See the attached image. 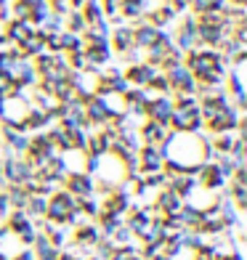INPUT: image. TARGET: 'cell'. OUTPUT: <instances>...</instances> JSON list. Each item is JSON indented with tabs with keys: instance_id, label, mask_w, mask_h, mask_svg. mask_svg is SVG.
Instances as JSON below:
<instances>
[{
	"instance_id": "9c48e42d",
	"label": "cell",
	"mask_w": 247,
	"mask_h": 260,
	"mask_svg": "<svg viewBox=\"0 0 247 260\" xmlns=\"http://www.w3.org/2000/svg\"><path fill=\"white\" fill-rule=\"evenodd\" d=\"M32 32H35V27L29 24V21H19V19H8L6 29H3V35L11 40V45H21Z\"/></svg>"
},
{
	"instance_id": "8fae6325",
	"label": "cell",
	"mask_w": 247,
	"mask_h": 260,
	"mask_svg": "<svg viewBox=\"0 0 247 260\" xmlns=\"http://www.w3.org/2000/svg\"><path fill=\"white\" fill-rule=\"evenodd\" d=\"M131 29H133V45H136V48H149V45L160 38V32H162V29H157L155 24H149V21L133 24Z\"/></svg>"
},
{
	"instance_id": "44dd1931",
	"label": "cell",
	"mask_w": 247,
	"mask_h": 260,
	"mask_svg": "<svg viewBox=\"0 0 247 260\" xmlns=\"http://www.w3.org/2000/svg\"><path fill=\"white\" fill-rule=\"evenodd\" d=\"M3 29H6V27H3V21H0V35H3Z\"/></svg>"
},
{
	"instance_id": "5bb4252c",
	"label": "cell",
	"mask_w": 247,
	"mask_h": 260,
	"mask_svg": "<svg viewBox=\"0 0 247 260\" xmlns=\"http://www.w3.org/2000/svg\"><path fill=\"white\" fill-rule=\"evenodd\" d=\"M64 24H67L69 32H75V35H82L88 29V21H85V16H82V11H69V14L64 16Z\"/></svg>"
},
{
	"instance_id": "8992f818",
	"label": "cell",
	"mask_w": 247,
	"mask_h": 260,
	"mask_svg": "<svg viewBox=\"0 0 247 260\" xmlns=\"http://www.w3.org/2000/svg\"><path fill=\"white\" fill-rule=\"evenodd\" d=\"M138 162H141V170H144V173H160L162 165H165V151H162V146H149V144H146L144 149H141Z\"/></svg>"
},
{
	"instance_id": "2e32d148",
	"label": "cell",
	"mask_w": 247,
	"mask_h": 260,
	"mask_svg": "<svg viewBox=\"0 0 247 260\" xmlns=\"http://www.w3.org/2000/svg\"><path fill=\"white\" fill-rule=\"evenodd\" d=\"M231 194H234L237 207H247V188H244V183H234L231 186Z\"/></svg>"
},
{
	"instance_id": "30bf717a",
	"label": "cell",
	"mask_w": 247,
	"mask_h": 260,
	"mask_svg": "<svg viewBox=\"0 0 247 260\" xmlns=\"http://www.w3.org/2000/svg\"><path fill=\"white\" fill-rule=\"evenodd\" d=\"M157 72H160L157 67H151L149 61H141V64H133L131 69H128L125 80H128V82H133V85H141V88H146L149 82H151V77H155Z\"/></svg>"
},
{
	"instance_id": "7a4b0ae2",
	"label": "cell",
	"mask_w": 247,
	"mask_h": 260,
	"mask_svg": "<svg viewBox=\"0 0 247 260\" xmlns=\"http://www.w3.org/2000/svg\"><path fill=\"white\" fill-rule=\"evenodd\" d=\"M32 178V165L19 159V157H8L3 162V181L8 183H24Z\"/></svg>"
},
{
	"instance_id": "9a60e30c",
	"label": "cell",
	"mask_w": 247,
	"mask_h": 260,
	"mask_svg": "<svg viewBox=\"0 0 247 260\" xmlns=\"http://www.w3.org/2000/svg\"><path fill=\"white\" fill-rule=\"evenodd\" d=\"M77 242H82V244L99 242V229H96V226H82V229L77 231Z\"/></svg>"
},
{
	"instance_id": "3957f363",
	"label": "cell",
	"mask_w": 247,
	"mask_h": 260,
	"mask_svg": "<svg viewBox=\"0 0 247 260\" xmlns=\"http://www.w3.org/2000/svg\"><path fill=\"white\" fill-rule=\"evenodd\" d=\"M173 109H175V104H173L168 96H157V99H149V104H146V117H149L151 122H160V125L168 127Z\"/></svg>"
},
{
	"instance_id": "5b68a950",
	"label": "cell",
	"mask_w": 247,
	"mask_h": 260,
	"mask_svg": "<svg viewBox=\"0 0 247 260\" xmlns=\"http://www.w3.org/2000/svg\"><path fill=\"white\" fill-rule=\"evenodd\" d=\"M64 183H67V191L77 199H88L93 194V181L88 173H69Z\"/></svg>"
},
{
	"instance_id": "4fadbf2b",
	"label": "cell",
	"mask_w": 247,
	"mask_h": 260,
	"mask_svg": "<svg viewBox=\"0 0 247 260\" xmlns=\"http://www.w3.org/2000/svg\"><path fill=\"white\" fill-rule=\"evenodd\" d=\"M141 138H144V144H149V146H162V141L168 138V127L149 120L144 127H141Z\"/></svg>"
},
{
	"instance_id": "ffe728a7",
	"label": "cell",
	"mask_w": 247,
	"mask_h": 260,
	"mask_svg": "<svg viewBox=\"0 0 247 260\" xmlns=\"http://www.w3.org/2000/svg\"><path fill=\"white\" fill-rule=\"evenodd\" d=\"M122 3H138V6H144V8H146V0H122Z\"/></svg>"
},
{
	"instance_id": "e0dca14e",
	"label": "cell",
	"mask_w": 247,
	"mask_h": 260,
	"mask_svg": "<svg viewBox=\"0 0 247 260\" xmlns=\"http://www.w3.org/2000/svg\"><path fill=\"white\" fill-rule=\"evenodd\" d=\"M120 6H122V0H101L104 16H114V14H120Z\"/></svg>"
},
{
	"instance_id": "ba28073f",
	"label": "cell",
	"mask_w": 247,
	"mask_h": 260,
	"mask_svg": "<svg viewBox=\"0 0 247 260\" xmlns=\"http://www.w3.org/2000/svg\"><path fill=\"white\" fill-rule=\"evenodd\" d=\"M109 45L117 53H128L133 48V29L131 24H120V27H112L109 32Z\"/></svg>"
},
{
	"instance_id": "277c9868",
	"label": "cell",
	"mask_w": 247,
	"mask_h": 260,
	"mask_svg": "<svg viewBox=\"0 0 247 260\" xmlns=\"http://www.w3.org/2000/svg\"><path fill=\"white\" fill-rule=\"evenodd\" d=\"M175 48H181V51H192L197 48V16L189 14L183 21H181V27H178V35H175Z\"/></svg>"
},
{
	"instance_id": "d6986e66",
	"label": "cell",
	"mask_w": 247,
	"mask_h": 260,
	"mask_svg": "<svg viewBox=\"0 0 247 260\" xmlns=\"http://www.w3.org/2000/svg\"><path fill=\"white\" fill-rule=\"evenodd\" d=\"M3 51H11V40L6 38V35H0V53Z\"/></svg>"
},
{
	"instance_id": "6da1fadb",
	"label": "cell",
	"mask_w": 247,
	"mask_h": 260,
	"mask_svg": "<svg viewBox=\"0 0 247 260\" xmlns=\"http://www.w3.org/2000/svg\"><path fill=\"white\" fill-rule=\"evenodd\" d=\"M80 207V199L72 197L69 191H56L51 199H48V210H45V215H48L53 223H67L69 212Z\"/></svg>"
},
{
	"instance_id": "52a82bcc",
	"label": "cell",
	"mask_w": 247,
	"mask_h": 260,
	"mask_svg": "<svg viewBox=\"0 0 247 260\" xmlns=\"http://www.w3.org/2000/svg\"><path fill=\"white\" fill-rule=\"evenodd\" d=\"M237 125H239V114H237L234 106H226L218 117H213V120L207 122V127L213 130V133H231Z\"/></svg>"
},
{
	"instance_id": "7c38bea8",
	"label": "cell",
	"mask_w": 247,
	"mask_h": 260,
	"mask_svg": "<svg viewBox=\"0 0 247 260\" xmlns=\"http://www.w3.org/2000/svg\"><path fill=\"white\" fill-rule=\"evenodd\" d=\"M183 207V199L173 191V188H165V191L157 197V210L162 212V215H175Z\"/></svg>"
},
{
	"instance_id": "ac0fdd59",
	"label": "cell",
	"mask_w": 247,
	"mask_h": 260,
	"mask_svg": "<svg viewBox=\"0 0 247 260\" xmlns=\"http://www.w3.org/2000/svg\"><path fill=\"white\" fill-rule=\"evenodd\" d=\"M27 16H29V6H24V3H19V0H14V19L27 21Z\"/></svg>"
}]
</instances>
